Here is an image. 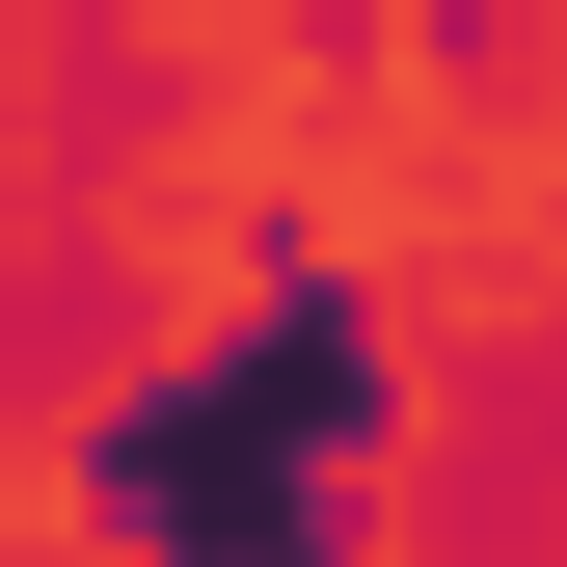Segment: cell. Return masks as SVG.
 Instances as JSON below:
<instances>
[{"label": "cell", "mask_w": 567, "mask_h": 567, "mask_svg": "<svg viewBox=\"0 0 567 567\" xmlns=\"http://www.w3.org/2000/svg\"><path fill=\"white\" fill-rule=\"evenodd\" d=\"M351 433H379V324H351V298H270L189 405H135L109 486H135V540H189V567H351V540L298 514Z\"/></svg>", "instance_id": "obj_1"}]
</instances>
